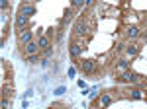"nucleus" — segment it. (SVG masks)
I'll return each mask as SVG.
<instances>
[{"label": "nucleus", "instance_id": "1", "mask_svg": "<svg viewBox=\"0 0 147 109\" xmlns=\"http://www.w3.org/2000/svg\"><path fill=\"white\" fill-rule=\"evenodd\" d=\"M79 68L82 72H94V60H80Z\"/></svg>", "mask_w": 147, "mask_h": 109}, {"label": "nucleus", "instance_id": "2", "mask_svg": "<svg viewBox=\"0 0 147 109\" xmlns=\"http://www.w3.org/2000/svg\"><path fill=\"white\" fill-rule=\"evenodd\" d=\"M18 14H22V16H32V14H35V8L32 4H24V6H20V12H18Z\"/></svg>", "mask_w": 147, "mask_h": 109}, {"label": "nucleus", "instance_id": "3", "mask_svg": "<svg viewBox=\"0 0 147 109\" xmlns=\"http://www.w3.org/2000/svg\"><path fill=\"white\" fill-rule=\"evenodd\" d=\"M24 51H26V53L30 54V56H32V54H37V51H39V45L32 41V43H28L26 47H24Z\"/></svg>", "mask_w": 147, "mask_h": 109}, {"label": "nucleus", "instance_id": "4", "mask_svg": "<svg viewBox=\"0 0 147 109\" xmlns=\"http://www.w3.org/2000/svg\"><path fill=\"white\" fill-rule=\"evenodd\" d=\"M18 41H20V45H28V43H32V33L30 31H20V35H18Z\"/></svg>", "mask_w": 147, "mask_h": 109}, {"label": "nucleus", "instance_id": "5", "mask_svg": "<svg viewBox=\"0 0 147 109\" xmlns=\"http://www.w3.org/2000/svg\"><path fill=\"white\" fill-rule=\"evenodd\" d=\"M137 74H134V72H129V70H125L124 74H122V80L124 82H137Z\"/></svg>", "mask_w": 147, "mask_h": 109}, {"label": "nucleus", "instance_id": "6", "mask_svg": "<svg viewBox=\"0 0 147 109\" xmlns=\"http://www.w3.org/2000/svg\"><path fill=\"white\" fill-rule=\"evenodd\" d=\"M69 51H71V54H73V56H80V53H82V47H80V43H73Z\"/></svg>", "mask_w": 147, "mask_h": 109}, {"label": "nucleus", "instance_id": "7", "mask_svg": "<svg viewBox=\"0 0 147 109\" xmlns=\"http://www.w3.org/2000/svg\"><path fill=\"white\" fill-rule=\"evenodd\" d=\"M110 103H112V98H110L108 94H102V96H100V105H102V107H108Z\"/></svg>", "mask_w": 147, "mask_h": 109}, {"label": "nucleus", "instance_id": "8", "mask_svg": "<svg viewBox=\"0 0 147 109\" xmlns=\"http://www.w3.org/2000/svg\"><path fill=\"white\" fill-rule=\"evenodd\" d=\"M137 35H139V29H137L136 25H134V27H127V37H131V39H136Z\"/></svg>", "mask_w": 147, "mask_h": 109}, {"label": "nucleus", "instance_id": "9", "mask_svg": "<svg viewBox=\"0 0 147 109\" xmlns=\"http://www.w3.org/2000/svg\"><path fill=\"white\" fill-rule=\"evenodd\" d=\"M137 51H139V47H137V45H129V47L125 49V53L129 54V56H134V54H137Z\"/></svg>", "mask_w": 147, "mask_h": 109}, {"label": "nucleus", "instance_id": "10", "mask_svg": "<svg viewBox=\"0 0 147 109\" xmlns=\"http://www.w3.org/2000/svg\"><path fill=\"white\" fill-rule=\"evenodd\" d=\"M16 23H18V27H22V25H26V23H28V18H26V16H22V14H18Z\"/></svg>", "mask_w": 147, "mask_h": 109}, {"label": "nucleus", "instance_id": "11", "mask_svg": "<svg viewBox=\"0 0 147 109\" xmlns=\"http://www.w3.org/2000/svg\"><path fill=\"white\" fill-rule=\"evenodd\" d=\"M37 45H39V49H41V47H49V39H47L45 35H41V37L37 39Z\"/></svg>", "mask_w": 147, "mask_h": 109}, {"label": "nucleus", "instance_id": "12", "mask_svg": "<svg viewBox=\"0 0 147 109\" xmlns=\"http://www.w3.org/2000/svg\"><path fill=\"white\" fill-rule=\"evenodd\" d=\"M131 96H134L136 99H139V98H141V92H139V90H134V92H131Z\"/></svg>", "mask_w": 147, "mask_h": 109}]
</instances>
